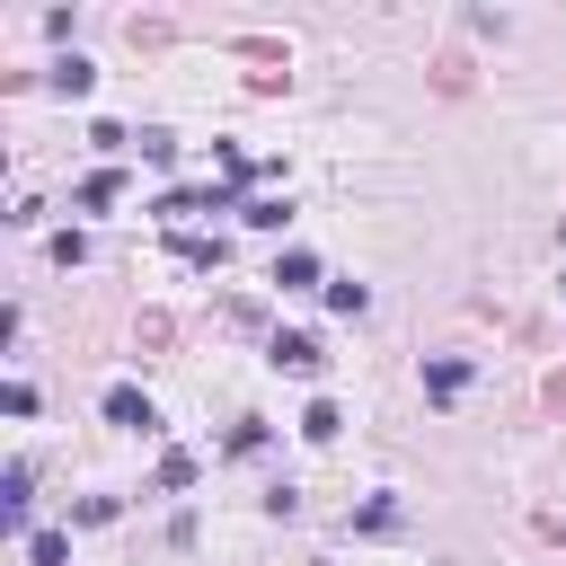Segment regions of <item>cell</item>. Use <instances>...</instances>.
Returning <instances> with one entry per match:
<instances>
[{
  "label": "cell",
  "instance_id": "obj_9",
  "mask_svg": "<svg viewBox=\"0 0 566 566\" xmlns=\"http://www.w3.org/2000/svg\"><path fill=\"white\" fill-rule=\"evenodd\" d=\"M88 80H97V71H88L80 53H62V62H53V88H62V97H88Z\"/></svg>",
  "mask_w": 566,
  "mask_h": 566
},
{
  "label": "cell",
  "instance_id": "obj_2",
  "mask_svg": "<svg viewBox=\"0 0 566 566\" xmlns=\"http://www.w3.org/2000/svg\"><path fill=\"white\" fill-rule=\"evenodd\" d=\"M469 380H478V371H469L460 354H433V363H424V398H433V407H460Z\"/></svg>",
  "mask_w": 566,
  "mask_h": 566
},
{
  "label": "cell",
  "instance_id": "obj_12",
  "mask_svg": "<svg viewBox=\"0 0 566 566\" xmlns=\"http://www.w3.org/2000/svg\"><path fill=\"white\" fill-rule=\"evenodd\" d=\"M97 203H115V168H97V177L80 186V212H97Z\"/></svg>",
  "mask_w": 566,
  "mask_h": 566
},
{
  "label": "cell",
  "instance_id": "obj_6",
  "mask_svg": "<svg viewBox=\"0 0 566 566\" xmlns=\"http://www.w3.org/2000/svg\"><path fill=\"white\" fill-rule=\"evenodd\" d=\"M274 283H283V292H310V283H318V256H310V248H283V256H274Z\"/></svg>",
  "mask_w": 566,
  "mask_h": 566
},
{
  "label": "cell",
  "instance_id": "obj_7",
  "mask_svg": "<svg viewBox=\"0 0 566 566\" xmlns=\"http://www.w3.org/2000/svg\"><path fill=\"white\" fill-rule=\"evenodd\" d=\"M336 424H345L336 398H310V407H301V442H336Z\"/></svg>",
  "mask_w": 566,
  "mask_h": 566
},
{
  "label": "cell",
  "instance_id": "obj_10",
  "mask_svg": "<svg viewBox=\"0 0 566 566\" xmlns=\"http://www.w3.org/2000/svg\"><path fill=\"white\" fill-rule=\"evenodd\" d=\"M239 221H256V230H283V221H292V195H256Z\"/></svg>",
  "mask_w": 566,
  "mask_h": 566
},
{
  "label": "cell",
  "instance_id": "obj_11",
  "mask_svg": "<svg viewBox=\"0 0 566 566\" xmlns=\"http://www.w3.org/2000/svg\"><path fill=\"white\" fill-rule=\"evenodd\" d=\"M27 557H35V566H62L71 539H62V531H27Z\"/></svg>",
  "mask_w": 566,
  "mask_h": 566
},
{
  "label": "cell",
  "instance_id": "obj_1",
  "mask_svg": "<svg viewBox=\"0 0 566 566\" xmlns=\"http://www.w3.org/2000/svg\"><path fill=\"white\" fill-rule=\"evenodd\" d=\"M106 424H124V433H159V407H150V389L115 380V389H106Z\"/></svg>",
  "mask_w": 566,
  "mask_h": 566
},
{
  "label": "cell",
  "instance_id": "obj_4",
  "mask_svg": "<svg viewBox=\"0 0 566 566\" xmlns=\"http://www.w3.org/2000/svg\"><path fill=\"white\" fill-rule=\"evenodd\" d=\"M265 363H274V371H318V336H274Z\"/></svg>",
  "mask_w": 566,
  "mask_h": 566
},
{
  "label": "cell",
  "instance_id": "obj_5",
  "mask_svg": "<svg viewBox=\"0 0 566 566\" xmlns=\"http://www.w3.org/2000/svg\"><path fill=\"white\" fill-rule=\"evenodd\" d=\"M398 522H407V504H398V495H371V504L354 513V531H363V539H389Z\"/></svg>",
  "mask_w": 566,
  "mask_h": 566
},
{
  "label": "cell",
  "instance_id": "obj_8",
  "mask_svg": "<svg viewBox=\"0 0 566 566\" xmlns=\"http://www.w3.org/2000/svg\"><path fill=\"white\" fill-rule=\"evenodd\" d=\"M327 310H336V318H363V310H371V283H354V274L327 283Z\"/></svg>",
  "mask_w": 566,
  "mask_h": 566
},
{
  "label": "cell",
  "instance_id": "obj_3",
  "mask_svg": "<svg viewBox=\"0 0 566 566\" xmlns=\"http://www.w3.org/2000/svg\"><path fill=\"white\" fill-rule=\"evenodd\" d=\"M27 495H35V469L9 460V478H0V531H18V539H27Z\"/></svg>",
  "mask_w": 566,
  "mask_h": 566
}]
</instances>
